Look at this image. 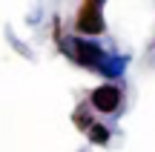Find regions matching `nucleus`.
Wrapping results in <instances>:
<instances>
[{"instance_id": "obj_1", "label": "nucleus", "mask_w": 155, "mask_h": 152, "mask_svg": "<svg viewBox=\"0 0 155 152\" xmlns=\"http://www.w3.org/2000/svg\"><path fill=\"white\" fill-rule=\"evenodd\" d=\"M75 29L81 34H101L104 32V15L98 9V0H83L81 9H78V17H75Z\"/></svg>"}, {"instance_id": "obj_2", "label": "nucleus", "mask_w": 155, "mask_h": 152, "mask_svg": "<svg viewBox=\"0 0 155 152\" xmlns=\"http://www.w3.org/2000/svg\"><path fill=\"white\" fill-rule=\"evenodd\" d=\"M92 106L98 109V112H104V115H112V112H118L121 109V89L118 86H98V89L92 92Z\"/></svg>"}, {"instance_id": "obj_3", "label": "nucleus", "mask_w": 155, "mask_h": 152, "mask_svg": "<svg viewBox=\"0 0 155 152\" xmlns=\"http://www.w3.org/2000/svg\"><path fill=\"white\" fill-rule=\"evenodd\" d=\"M66 49H69V55H72L75 60H81V63H83V66H95V63H101V55H104L98 46L81 43V40H72V43H66Z\"/></svg>"}, {"instance_id": "obj_4", "label": "nucleus", "mask_w": 155, "mask_h": 152, "mask_svg": "<svg viewBox=\"0 0 155 152\" xmlns=\"http://www.w3.org/2000/svg\"><path fill=\"white\" fill-rule=\"evenodd\" d=\"M89 138H92L95 144H106L109 141V129H106L104 124H95L92 129H89Z\"/></svg>"}, {"instance_id": "obj_5", "label": "nucleus", "mask_w": 155, "mask_h": 152, "mask_svg": "<svg viewBox=\"0 0 155 152\" xmlns=\"http://www.w3.org/2000/svg\"><path fill=\"white\" fill-rule=\"evenodd\" d=\"M75 126H78V129H92V121H89V115L86 112H83V109H78V112H75Z\"/></svg>"}]
</instances>
